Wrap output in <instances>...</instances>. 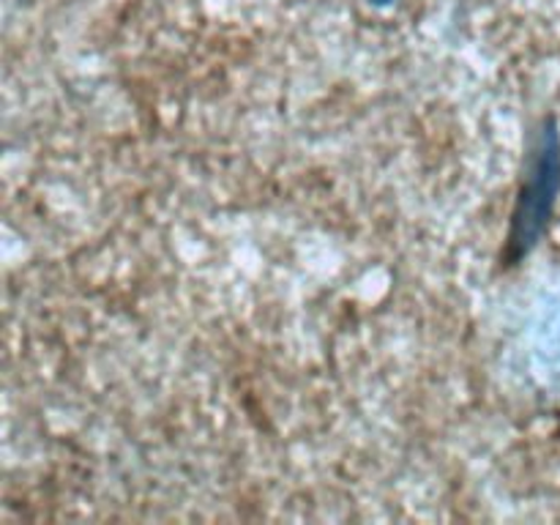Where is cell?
I'll return each mask as SVG.
<instances>
[{
  "instance_id": "6da1fadb",
  "label": "cell",
  "mask_w": 560,
  "mask_h": 525,
  "mask_svg": "<svg viewBox=\"0 0 560 525\" xmlns=\"http://www.w3.org/2000/svg\"><path fill=\"white\" fill-rule=\"evenodd\" d=\"M558 180H560L558 142L547 140L545 137L541 148L536 151L534 162H530V173L528 178H525V189L517 200V211H514L512 235H509L512 249L525 252L530 244H536L541 228H545L547 213H550L552 200H556Z\"/></svg>"
}]
</instances>
